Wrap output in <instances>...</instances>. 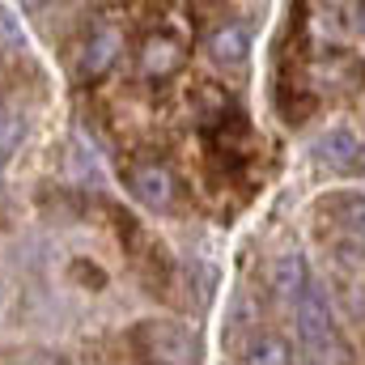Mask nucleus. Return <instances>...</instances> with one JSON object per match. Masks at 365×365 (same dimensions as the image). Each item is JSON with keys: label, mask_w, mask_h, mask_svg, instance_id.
Instances as JSON below:
<instances>
[{"label": "nucleus", "mask_w": 365, "mask_h": 365, "mask_svg": "<svg viewBox=\"0 0 365 365\" xmlns=\"http://www.w3.org/2000/svg\"><path fill=\"white\" fill-rule=\"evenodd\" d=\"M314 162L327 170H353L361 162V136L353 128H327L314 140Z\"/></svg>", "instance_id": "obj_3"}, {"label": "nucleus", "mask_w": 365, "mask_h": 365, "mask_svg": "<svg viewBox=\"0 0 365 365\" xmlns=\"http://www.w3.org/2000/svg\"><path fill=\"white\" fill-rule=\"evenodd\" d=\"M21 4H26V9H34V4H43V0H21Z\"/></svg>", "instance_id": "obj_12"}, {"label": "nucleus", "mask_w": 365, "mask_h": 365, "mask_svg": "<svg viewBox=\"0 0 365 365\" xmlns=\"http://www.w3.org/2000/svg\"><path fill=\"white\" fill-rule=\"evenodd\" d=\"M26 132H30L26 106H21V102H13V98H0V179H4V170L13 166V158L21 153Z\"/></svg>", "instance_id": "obj_6"}, {"label": "nucleus", "mask_w": 365, "mask_h": 365, "mask_svg": "<svg viewBox=\"0 0 365 365\" xmlns=\"http://www.w3.org/2000/svg\"><path fill=\"white\" fill-rule=\"evenodd\" d=\"M132 195L145 204V208H170L175 204V175L166 170V166H136L132 170Z\"/></svg>", "instance_id": "obj_5"}, {"label": "nucleus", "mask_w": 365, "mask_h": 365, "mask_svg": "<svg viewBox=\"0 0 365 365\" xmlns=\"http://www.w3.org/2000/svg\"><path fill=\"white\" fill-rule=\"evenodd\" d=\"M319 208L331 217V225H340L353 242L365 247V191H331Z\"/></svg>", "instance_id": "obj_4"}, {"label": "nucleus", "mask_w": 365, "mask_h": 365, "mask_svg": "<svg viewBox=\"0 0 365 365\" xmlns=\"http://www.w3.org/2000/svg\"><path fill=\"white\" fill-rule=\"evenodd\" d=\"M208 56H212L221 68H238V64H247V56H251V34H247L238 21H225V26H217V30L208 34Z\"/></svg>", "instance_id": "obj_7"}, {"label": "nucleus", "mask_w": 365, "mask_h": 365, "mask_svg": "<svg viewBox=\"0 0 365 365\" xmlns=\"http://www.w3.org/2000/svg\"><path fill=\"white\" fill-rule=\"evenodd\" d=\"M132 349L149 361H195L200 357V344L191 331H182L179 323L170 319H145L136 331H132Z\"/></svg>", "instance_id": "obj_2"}, {"label": "nucleus", "mask_w": 365, "mask_h": 365, "mask_svg": "<svg viewBox=\"0 0 365 365\" xmlns=\"http://www.w3.org/2000/svg\"><path fill=\"white\" fill-rule=\"evenodd\" d=\"M361 162H365V153H361Z\"/></svg>", "instance_id": "obj_14"}, {"label": "nucleus", "mask_w": 365, "mask_h": 365, "mask_svg": "<svg viewBox=\"0 0 365 365\" xmlns=\"http://www.w3.org/2000/svg\"><path fill=\"white\" fill-rule=\"evenodd\" d=\"M182 68V47L175 38H166V34H149L145 38V47H140V73L145 77H170V73H179Z\"/></svg>", "instance_id": "obj_9"}, {"label": "nucleus", "mask_w": 365, "mask_h": 365, "mask_svg": "<svg viewBox=\"0 0 365 365\" xmlns=\"http://www.w3.org/2000/svg\"><path fill=\"white\" fill-rule=\"evenodd\" d=\"M361 43H365V9H361Z\"/></svg>", "instance_id": "obj_13"}, {"label": "nucleus", "mask_w": 365, "mask_h": 365, "mask_svg": "<svg viewBox=\"0 0 365 365\" xmlns=\"http://www.w3.org/2000/svg\"><path fill=\"white\" fill-rule=\"evenodd\" d=\"M242 357H247V361H264V365H284V361H293V349H289L280 336H264V340H255Z\"/></svg>", "instance_id": "obj_11"}, {"label": "nucleus", "mask_w": 365, "mask_h": 365, "mask_svg": "<svg viewBox=\"0 0 365 365\" xmlns=\"http://www.w3.org/2000/svg\"><path fill=\"white\" fill-rule=\"evenodd\" d=\"M119 47H123V34H119L115 26H98L90 34V43H86V51H81V77H86V81H90V77H102V73L115 64Z\"/></svg>", "instance_id": "obj_8"}, {"label": "nucleus", "mask_w": 365, "mask_h": 365, "mask_svg": "<svg viewBox=\"0 0 365 365\" xmlns=\"http://www.w3.org/2000/svg\"><path fill=\"white\" fill-rule=\"evenodd\" d=\"M306 280H310L306 255L289 251V255H280V259H276V289H280V297H284V302H293V297H297V289H302Z\"/></svg>", "instance_id": "obj_10"}, {"label": "nucleus", "mask_w": 365, "mask_h": 365, "mask_svg": "<svg viewBox=\"0 0 365 365\" xmlns=\"http://www.w3.org/2000/svg\"><path fill=\"white\" fill-rule=\"evenodd\" d=\"M293 306V327H297V340L306 349V357L314 361H353V349L327 306V293L314 284V276L297 289V297L289 302Z\"/></svg>", "instance_id": "obj_1"}]
</instances>
